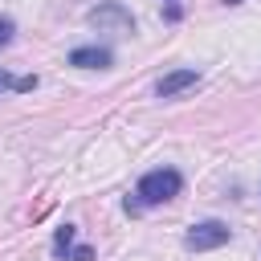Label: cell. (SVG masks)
<instances>
[{"mask_svg":"<svg viewBox=\"0 0 261 261\" xmlns=\"http://www.w3.org/2000/svg\"><path fill=\"white\" fill-rule=\"evenodd\" d=\"M179 188H184V175L175 171V167H155V171H147L143 179H139V188H135V204L126 200V208H139V204H163V200H171V196H179Z\"/></svg>","mask_w":261,"mask_h":261,"instance_id":"6da1fadb","label":"cell"},{"mask_svg":"<svg viewBox=\"0 0 261 261\" xmlns=\"http://www.w3.org/2000/svg\"><path fill=\"white\" fill-rule=\"evenodd\" d=\"M228 237H232V228H228L224 220H200V224H192V228H188L184 245H188L192 253H208V249L228 245Z\"/></svg>","mask_w":261,"mask_h":261,"instance_id":"7a4b0ae2","label":"cell"},{"mask_svg":"<svg viewBox=\"0 0 261 261\" xmlns=\"http://www.w3.org/2000/svg\"><path fill=\"white\" fill-rule=\"evenodd\" d=\"M192 86H200V73H196V69H171V73H163V77L155 82V94H159V98H175V94H184V90H192Z\"/></svg>","mask_w":261,"mask_h":261,"instance_id":"3957f363","label":"cell"},{"mask_svg":"<svg viewBox=\"0 0 261 261\" xmlns=\"http://www.w3.org/2000/svg\"><path fill=\"white\" fill-rule=\"evenodd\" d=\"M110 61H114V53L106 45H82L69 53V65H77V69H110Z\"/></svg>","mask_w":261,"mask_h":261,"instance_id":"277c9868","label":"cell"},{"mask_svg":"<svg viewBox=\"0 0 261 261\" xmlns=\"http://www.w3.org/2000/svg\"><path fill=\"white\" fill-rule=\"evenodd\" d=\"M90 24H114V29H122V33H130L135 29V20H130V12L122 8V4H98L94 12H90Z\"/></svg>","mask_w":261,"mask_h":261,"instance_id":"5b68a950","label":"cell"},{"mask_svg":"<svg viewBox=\"0 0 261 261\" xmlns=\"http://www.w3.org/2000/svg\"><path fill=\"white\" fill-rule=\"evenodd\" d=\"M73 241H77V228H73V224H61L57 237H53V253H57V257H69V253H73Z\"/></svg>","mask_w":261,"mask_h":261,"instance_id":"8992f818","label":"cell"},{"mask_svg":"<svg viewBox=\"0 0 261 261\" xmlns=\"http://www.w3.org/2000/svg\"><path fill=\"white\" fill-rule=\"evenodd\" d=\"M33 86H37V77H33V73H29V77H12L8 69H0V94H4V90L24 94V90H33Z\"/></svg>","mask_w":261,"mask_h":261,"instance_id":"52a82bcc","label":"cell"},{"mask_svg":"<svg viewBox=\"0 0 261 261\" xmlns=\"http://www.w3.org/2000/svg\"><path fill=\"white\" fill-rule=\"evenodd\" d=\"M69 261H94V249H90V245H73Z\"/></svg>","mask_w":261,"mask_h":261,"instance_id":"ba28073f","label":"cell"},{"mask_svg":"<svg viewBox=\"0 0 261 261\" xmlns=\"http://www.w3.org/2000/svg\"><path fill=\"white\" fill-rule=\"evenodd\" d=\"M12 33H16V24H12L8 16H0V45H8V41H12Z\"/></svg>","mask_w":261,"mask_h":261,"instance_id":"9c48e42d","label":"cell"},{"mask_svg":"<svg viewBox=\"0 0 261 261\" xmlns=\"http://www.w3.org/2000/svg\"><path fill=\"white\" fill-rule=\"evenodd\" d=\"M167 20H179V4L175 0H167Z\"/></svg>","mask_w":261,"mask_h":261,"instance_id":"30bf717a","label":"cell"},{"mask_svg":"<svg viewBox=\"0 0 261 261\" xmlns=\"http://www.w3.org/2000/svg\"><path fill=\"white\" fill-rule=\"evenodd\" d=\"M228 4H237V0H228Z\"/></svg>","mask_w":261,"mask_h":261,"instance_id":"8fae6325","label":"cell"}]
</instances>
